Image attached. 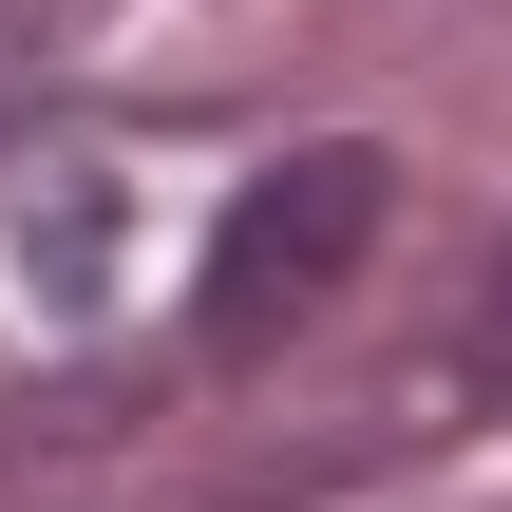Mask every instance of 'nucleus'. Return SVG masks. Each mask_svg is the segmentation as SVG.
<instances>
[{"instance_id": "f257e3e1", "label": "nucleus", "mask_w": 512, "mask_h": 512, "mask_svg": "<svg viewBox=\"0 0 512 512\" xmlns=\"http://www.w3.org/2000/svg\"><path fill=\"white\" fill-rule=\"evenodd\" d=\"M380 209H399V171H380L361 133H323V152L247 171V190H228V228H209V266H190V361H209V380L285 361V342H304V323L361 285Z\"/></svg>"}, {"instance_id": "f03ea898", "label": "nucleus", "mask_w": 512, "mask_h": 512, "mask_svg": "<svg viewBox=\"0 0 512 512\" xmlns=\"http://www.w3.org/2000/svg\"><path fill=\"white\" fill-rule=\"evenodd\" d=\"M456 380L512 399V247H494V285H475V323H456Z\"/></svg>"}]
</instances>
